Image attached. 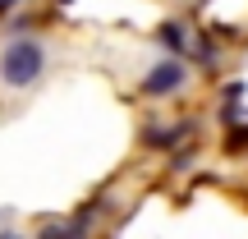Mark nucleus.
I'll return each instance as SVG.
<instances>
[{"label":"nucleus","instance_id":"nucleus-3","mask_svg":"<svg viewBox=\"0 0 248 239\" xmlns=\"http://www.w3.org/2000/svg\"><path fill=\"white\" fill-rule=\"evenodd\" d=\"M184 133H193V124H175V129H142V147L166 152V147H175Z\"/></svg>","mask_w":248,"mask_h":239},{"label":"nucleus","instance_id":"nucleus-6","mask_svg":"<svg viewBox=\"0 0 248 239\" xmlns=\"http://www.w3.org/2000/svg\"><path fill=\"white\" fill-rule=\"evenodd\" d=\"M225 147H230V152H239V147H248V129H234L230 138H225Z\"/></svg>","mask_w":248,"mask_h":239},{"label":"nucleus","instance_id":"nucleus-2","mask_svg":"<svg viewBox=\"0 0 248 239\" xmlns=\"http://www.w3.org/2000/svg\"><path fill=\"white\" fill-rule=\"evenodd\" d=\"M179 83H184V60H161L156 69H147L142 92H147V97H166V92H175Z\"/></svg>","mask_w":248,"mask_h":239},{"label":"nucleus","instance_id":"nucleus-8","mask_svg":"<svg viewBox=\"0 0 248 239\" xmlns=\"http://www.w3.org/2000/svg\"><path fill=\"white\" fill-rule=\"evenodd\" d=\"M0 239H18V235H0Z\"/></svg>","mask_w":248,"mask_h":239},{"label":"nucleus","instance_id":"nucleus-1","mask_svg":"<svg viewBox=\"0 0 248 239\" xmlns=\"http://www.w3.org/2000/svg\"><path fill=\"white\" fill-rule=\"evenodd\" d=\"M42 69H46V51H42V42H32V37H14V42L0 51V79H5L9 88L37 83Z\"/></svg>","mask_w":248,"mask_h":239},{"label":"nucleus","instance_id":"nucleus-4","mask_svg":"<svg viewBox=\"0 0 248 239\" xmlns=\"http://www.w3.org/2000/svg\"><path fill=\"white\" fill-rule=\"evenodd\" d=\"M161 42H166L170 51L188 55V32H184V28H179V23H166V28H161Z\"/></svg>","mask_w":248,"mask_h":239},{"label":"nucleus","instance_id":"nucleus-9","mask_svg":"<svg viewBox=\"0 0 248 239\" xmlns=\"http://www.w3.org/2000/svg\"><path fill=\"white\" fill-rule=\"evenodd\" d=\"M60 5H69V0H60Z\"/></svg>","mask_w":248,"mask_h":239},{"label":"nucleus","instance_id":"nucleus-7","mask_svg":"<svg viewBox=\"0 0 248 239\" xmlns=\"http://www.w3.org/2000/svg\"><path fill=\"white\" fill-rule=\"evenodd\" d=\"M9 5H14V0H0V9H9Z\"/></svg>","mask_w":248,"mask_h":239},{"label":"nucleus","instance_id":"nucleus-5","mask_svg":"<svg viewBox=\"0 0 248 239\" xmlns=\"http://www.w3.org/2000/svg\"><path fill=\"white\" fill-rule=\"evenodd\" d=\"M37 239H83V225H46Z\"/></svg>","mask_w":248,"mask_h":239}]
</instances>
